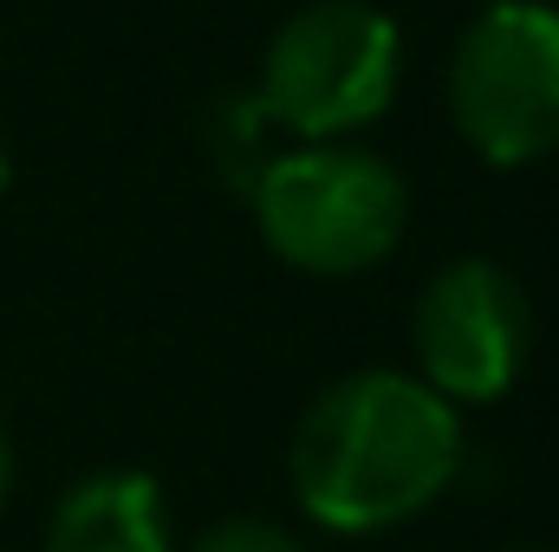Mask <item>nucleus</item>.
Masks as SVG:
<instances>
[{"label": "nucleus", "mask_w": 559, "mask_h": 552, "mask_svg": "<svg viewBox=\"0 0 559 552\" xmlns=\"http://www.w3.org/2000/svg\"><path fill=\"white\" fill-rule=\"evenodd\" d=\"M293 501L332 533H384L436 507L462 468L455 410L404 371L325 384L293 429Z\"/></svg>", "instance_id": "f257e3e1"}, {"label": "nucleus", "mask_w": 559, "mask_h": 552, "mask_svg": "<svg viewBox=\"0 0 559 552\" xmlns=\"http://www.w3.org/2000/svg\"><path fill=\"white\" fill-rule=\"evenodd\" d=\"M261 241L299 274H365L404 241V176L352 143H299L280 149L248 189Z\"/></svg>", "instance_id": "f03ea898"}, {"label": "nucleus", "mask_w": 559, "mask_h": 552, "mask_svg": "<svg viewBox=\"0 0 559 552\" xmlns=\"http://www.w3.org/2000/svg\"><path fill=\"white\" fill-rule=\"evenodd\" d=\"M404 79V33L371 0L299 7L261 59V105L280 131L332 143L384 118Z\"/></svg>", "instance_id": "7ed1b4c3"}, {"label": "nucleus", "mask_w": 559, "mask_h": 552, "mask_svg": "<svg viewBox=\"0 0 559 552\" xmlns=\"http://www.w3.org/2000/svg\"><path fill=\"white\" fill-rule=\"evenodd\" d=\"M449 111L481 163L521 169L559 149V13L547 0H495L462 26Z\"/></svg>", "instance_id": "20e7f679"}, {"label": "nucleus", "mask_w": 559, "mask_h": 552, "mask_svg": "<svg viewBox=\"0 0 559 552\" xmlns=\"http://www.w3.org/2000/svg\"><path fill=\"white\" fill-rule=\"evenodd\" d=\"M534 351V305L521 279L495 261H455L417 299L423 384L455 404H495L514 391Z\"/></svg>", "instance_id": "39448f33"}, {"label": "nucleus", "mask_w": 559, "mask_h": 552, "mask_svg": "<svg viewBox=\"0 0 559 552\" xmlns=\"http://www.w3.org/2000/svg\"><path fill=\"white\" fill-rule=\"evenodd\" d=\"M46 552H169L163 488L143 468H98L59 494Z\"/></svg>", "instance_id": "423d86ee"}, {"label": "nucleus", "mask_w": 559, "mask_h": 552, "mask_svg": "<svg viewBox=\"0 0 559 552\" xmlns=\"http://www.w3.org/2000/svg\"><path fill=\"white\" fill-rule=\"evenodd\" d=\"M267 105H261V92H241V98H222L215 105V124H209V149H215V169L235 182V189H254L261 182V169L274 163L280 149H267Z\"/></svg>", "instance_id": "0eeeda50"}, {"label": "nucleus", "mask_w": 559, "mask_h": 552, "mask_svg": "<svg viewBox=\"0 0 559 552\" xmlns=\"http://www.w3.org/2000/svg\"><path fill=\"white\" fill-rule=\"evenodd\" d=\"M189 552H306L293 533H280L267 520H215Z\"/></svg>", "instance_id": "6e6552de"}, {"label": "nucleus", "mask_w": 559, "mask_h": 552, "mask_svg": "<svg viewBox=\"0 0 559 552\" xmlns=\"http://www.w3.org/2000/svg\"><path fill=\"white\" fill-rule=\"evenodd\" d=\"M7 488H13V442H7V429H0V507H7Z\"/></svg>", "instance_id": "1a4fd4ad"}, {"label": "nucleus", "mask_w": 559, "mask_h": 552, "mask_svg": "<svg viewBox=\"0 0 559 552\" xmlns=\"http://www.w3.org/2000/svg\"><path fill=\"white\" fill-rule=\"evenodd\" d=\"M7 176H13V163H7V149H0V195H7Z\"/></svg>", "instance_id": "9d476101"}]
</instances>
